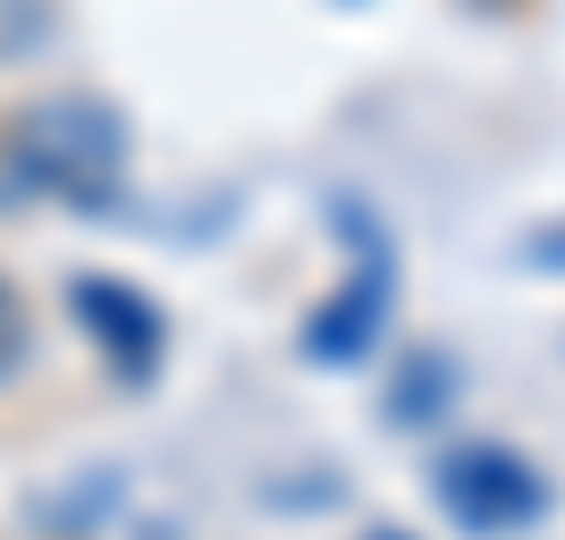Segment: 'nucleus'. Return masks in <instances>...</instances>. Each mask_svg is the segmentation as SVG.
<instances>
[{"label":"nucleus","instance_id":"5","mask_svg":"<svg viewBox=\"0 0 565 540\" xmlns=\"http://www.w3.org/2000/svg\"><path fill=\"white\" fill-rule=\"evenodd\" d=\"M60 43V0H0V68H25Z\"/></svg>","mask_w":565,"mask_h":540},{"label":"nucleus","instance_id":"8","mask_svg":"<svg viewBox=\"0 0 565 540\" xmlns=\"http://www.w3.org/2000/svg\"><path fill=\"white\" fill-rule=\"evenodd\" d=\"M472 9H523V0H472Z\"/></svg>","mask_w":565,"mask_h":540},{"label":"nucleus","instance_id":"1","mask_svg":"<svg viewBox=\"0 0 565 540\" xmlns=\"http://www.w3.org/2000/svg\"><path fill=\"white\" fill-rule=\"evenodd\" d=\"M127 118L118 102L60 85L0 118V212H110L127 187Z\"/></svg>","mask_w":565,"mask_h":540},{"label":"nucleus","instance_id":"7","mask_svg":"<svg viewBox=\"0 0 565 540\" xmlns=\"http://www.w3.org/2000/svg\"><path fill=\"white\" fill-rule=\"evenodd\" d=\"M363 540H414V532H397V523H380V532H363Z\"/></svg>","mask_w":565,"mask_h":540},{"label":"nucleus","instance_id":"6","mask_svg":"<svg viewBox=\"0 0 565 540\" xmlns=\"http://www.w3.org/2000/svg\"><path fill=\"white\" fill-rule=\"evenodd\" d=\"M25 354H34V313H25L18 279L0 271V380H18V372H25Z\"/></svg>","mask_w":565,"mask_h":540},{"label":"nucleus","instance_id":"4","mask_svg":"<svg viewBox=\"0 0 565 540\" xmlns=\"http://www.w3.org/2000/svg\"><path fill=\"white\" fill-rule=\"evenodd\" d=\"M380 329H388V271H380V262H354L347 287L305 321V354L312 363H363V354L380 347Z\"/></svg>","mask_w":565,"mask_h":540},{"label":"nucleus","instance_id":"3","mask_svg":"<svg viewBox=\"0 0 565 540\" xmlns=\"http://www.w3.org/2000/svg\"><path fill=\"white\" fill-rule=\"evenodd\" d=\"M68 313H76V329L94 338V354L127 380V389H143V380L169 363V313L152 305L136 279H118V271H76Z\"/></svg>","mask_w":565,"mask_h":540},{"label":"nucleus","instance_id":"2","mask_svg":"<svg viewBox=\"0 0 565 540\" xmlns=\"http://www.w3.org/2000/svg\"><path fill=\"white\" fill-rule=\"evenodd\" d=\"M430 507L465 540H523L548 516V473L507 440H448L430 456Z\"/></svg>","mask_w":565,"mask_h":540}]
</instances>
